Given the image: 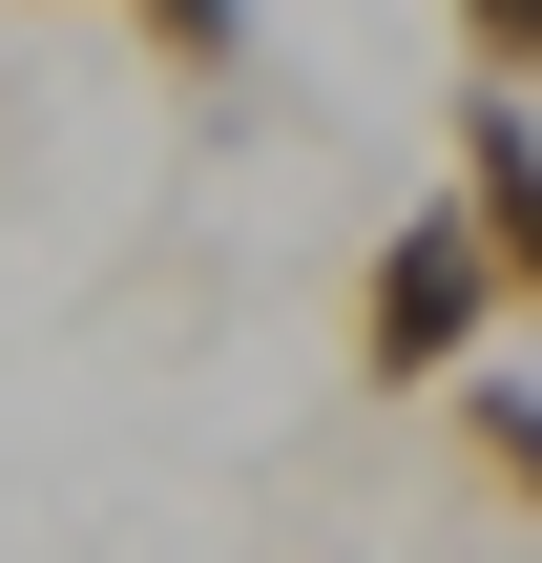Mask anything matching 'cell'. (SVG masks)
<instances>
[{
  "label": "cell",
  "mask_w": 542,
  "mask_h": 563,
  "mask_svg": "<svg viewBox=\"0 0 542 563\" xmlns=\"http://www.w3.org/2000/svg\"><path fill=\"white\" fill-rule=\"evenodd\" d=\"M460 355H501V272H480V230H460V188H439V209H397L376 272H355V397H439Z\"/></svg>",
  "instance_id": "1"
},
{
  "label": "cell",
  "mask_w": 542,
  "mask_h": 563,
  "mask_svg": "<svg viewBox=\"0 0 542 563\" xmlns=\"http://www.w3.org/2000/svg\"><path fill=\"white\" fill-rule=\"evenodd\" d=\"M460 230H480L501 313L542 334V104H522V84H460Z\"/></svg>",
  "instance_id": "2"
},
{
  "label": "cell",
  "mask_w": 542,
  "mask_h": 563,
  "mask_svg": "<svg viewBox=\"0 0 542 563\" xmlns=\"http://www.w3.org/2000/svg\"><path fill=\"white\" fill-rule=\"evenodd\" d=\"M439 439H460V481H480L501 522H542V376L460 355V376H439Z\"/></svg>",
  "instance_id": "3"
},
{
  "label": "cell",
  "mask_w": 542,
  "mask_h": 563,
  "mask_svg": "<svg viewBox=\"0 0 542 563\" xmlns=\"http://www.w3.org/2000/svg\"><path fill=\"white\" fill-rule=\"evenodd\" d=\"M125 42L167 63V84H251L272 42H251V0H125Z\"/></svg>",
  "instance_id": "4"
},
{
  "label": "cell",
  "mask_w": 542,
  "mask_h": 563,
  "mask_svg": "<svg viewBox=\"0 0 542 563\" xmlns=\"http://www.w3.org/2000/svg\"><path fill=\"white\" fill-rule=\"evenodd\" d=\"M460 84H522L542 104V0H460Z\"/></svg>",
  "instance_id": "5"
}]
</instances>
